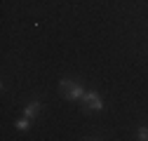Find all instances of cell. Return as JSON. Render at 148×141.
I'll return each mask as SVG.
<instances>
[{"mask_svg":"<svg viewBox=\"0 0 148 141\" xmlns=\"http://www.w3.org/2000/svg\"><path fill=\"white\" fill-rule=\"evenodd\" d=\"M82 103H85V108L87 111H103V101H101V97L97 94V92H85V97L80 99Z\"/></svg>","mask_w":148,"mask_h":141,"instance_id":"cell-1","label":"cell"},{"mask_svg":"<svg viewBox=\"0 0 148 141\" xmlns=\"http://www.w3.org/2000/svg\"><path fill=\"white\" fill-rule=\"evenodd\" d=\"M85 92H87V90H85L82 85H78V82H73V80H71V85L66 87L64 97H66V99H71V101H80V99L85 97Z\"/></svg>","mask_w":148,"mask_h":141,"instance_id":"cell-2","label":"cell"},{"mask_svg":"<svg viewBox=\"0 0 148 141\" xmlns=\"http://www.w3.org/2000/svg\"><path fill=\"white\" fill-rule=\"evenodd\" d=\"M68 85H71V80H68V78H61V80H59V90L66 92V87H68Z\"/></svg>","mask_w":148,"mask_h":141,"instance_id":"cell-6","label":"cell"},{"mask_svg":"<svg viewBox=\"0 0 148 141\" xmlns=\"http://www.w3.org/2000/svg\"><path fill=\"white\" fill-rule=\"evenodd\" d=\"M136 139H139V141H148V127H139Z\"/></svg>","mask_w":148,"mask_h":141,"instance_id":"cell-5","label":"cell"},{"mask_svg":"<svg viewBox=\"0 0 148 141\" xmlns=\"http://www.w3.org/2000/svg\"><path fill=\"white\" fill-rule=\"evenodd\" d=\"M31 122H33V120H31V118H26V115H24V118H21V120H16V122H14V127H16V129H19V132H26V129H28V127H31Z\"/></svg>","mask_w":148,"mask_h":141,"instance_id":"cell-4","label":"cell"},{"mask_svg":"<svg viewBox=\"0 0 148 141\" xmlns=\"http://www.w3.org/2000/svg\"><path fill=\"white\" fill-rule=\"evenodd\" d=\"M38 113H40V101H38V99H33V101H31V103L26 106V111H24V115L33 120V118H38Z\"/></svg>","mask_w":148,"mask_h":141,"instance_id":"cell-3","label":"cell"}]
</instances>
